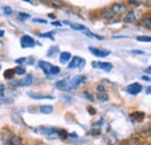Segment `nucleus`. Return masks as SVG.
I'll list each match as a JSON object with an SVG mask.
<instances>
[{"label": "nucleus", "instance_id": "f257e3e1", "mask_svg": "<svg viewBox=\"0 0 151 145\" xmlns=\"http://www.w3.org/2000/svg\"><path fill=\"white\" fill-rule=\"evenodd\" d=\"M111 9L115 15H121V14H124L127 12V6L122 2H115L112 5Z\"/></svg>", "mask_w": 151, "mask_h": 145}, {"label": "nucleus", "instance_id": "f03ea898", "mask_svg": "<svg viewBox=\"0 0 151 145\" xmlns=\"http://www.w3.org/2000/svg\"><path fill=\"white\" fill-rule=\"evenodd\" d=\"M20 43H21V47L22 48H34L35 44H36L35 41H34V38L30 37L29 35H23V36L21 37Z\"/></svg>", "mask_w": 151, "mask_h": 145}, {"label": "nucleus", "instance_id": "7ed1b4c3", "mask_svg": "<svg viewBox=\"0 0 151 145\" xmlns=\"http://www.w3.org/2000/svg\"><path fill=\"white\" fill-rule=\"evenodd\" d=\"M123 21L126 23H129V24H134L137 22V19H136V14H135V11L134 9H129L126 12V15L123 18Z\"/></svg>", "mask_w": 151, "mask_h": 145}, {"label": "nucleus", "instance_id": "20e7f679", "mask_svg": "<svg viewBox=\"0 0 151 145\" xmlns=\"http://www.w3.org/2000/svg\"><path fill=\"white\" fill-rule=\"evenodd\" d=\"M56 88L60 90V91H72L71 87H70V84H69V79H63V80L57 81Z\"/></svg>", "mask_w": 151, "mask_h": 145}, {"label": "nucleus", "instance_id": "39448f33", "mask_svg": "<svg viewBox=\"0 0 151 145\" xmlns=\"http://www.w3.org/2000/svg\"><path fill=\"white\" fill-rule=\"evenodd\" d=\"M126 91H127V93H129V94L135 95V94H138L139 92L142 91V86L139 84H137V83H134V84H130L129 86H127Z\"/></svg>", "mask_w": 151, "mask_h": 145}, {"label": "nucleus", "instance_id": "423d86ee", "mask_svg": "<svg viewBox=\"0 0 151 145\" xmlns=\"http://www.w3.org/2000/svg\"><path fill=\"white\" fill-rule=\"evenodd\" d=\"M84 80H85V78L81 77V75H77V77H75V78H72L71 80H69V84H70L71 90H76L80 84H83Z\"/></svg>", "mask_w": 151, "mask_h": 145}, {"label": "nucleus", "instance_id": "0eeeda50", "mask_svg": "<svg viewBox=\"0 0 151 145\" xmlns=\"http://www.w3.org/2000/svg\"><path fill=\"white\" fill-rule=\"evenodd\" d=\"M88 50L96 57H107L111 54V51H108V50H102V49H98V48H88Z\"/></svg>", "mask_w": 151, "mask_h": 145}, {"label": "nucleus", "instance_id": "6e6552de", "mask_svg": "<svg viewBox=\"0 0 151 145\" xmlns=\"http://www.w3.org/2000/svg\"><path fill=\"white\" fill-rule=\"evenodd\" d=\"M38 66H40V69H42L45 74H48V75H50V71H51V69H52V65L50 64V63H48V62H44V60H40L38 62Z\"/></svg>", "mask_w": 151, "mask_h": 145}, {"label": "nucleus", "instance_id": "1a4fd4ad", "mask_svg": "<svg viewBox=\"0 0 151 145\" xmlns=\"http://www.w3.org/2000/svg\"><path fill=\"white\" fill-rule=\"evenodd\" d=\"M92 65H93V67H99V69H102V70H105V71H111L112 70V67H113V65L111 64V63H98V62H93L92 63Z\"/></svg>", "mask_w": 151, "mask_h": 145}, {"label": "nucleus", "instance_id": "9d476101", "mask_svg": "<svg viewBox=\"0 0 151 145\" xmlns=\"http://www.w3.org/2000/svg\"><path fill=\"white\" fill-rule=\"evenodd\" d=\"M83 62H84V60H83L80 57L75 56V57H72V59H71L70 64L68 65V67H69V69H76V67H79V66H80V63H83Z\"/></svg>", "mask_w": 151, "mask_h": 145}, {"label": "nucleus", "instance_id": "9b49d317", "mask_svg": "<svg viewBox=\"0 0 151 145\" xmlns=\"http://www.w3.org/2000/svg\"><path fill=\"white\" fill-rule=\"evenodd\" d=\"M28 96H30L32 99H35V100H43V99H47V100H51V99H54V98H52V96H50V95L36 94V93H33V92H29V93H28Z\"/></svg>", "mask_w": 151, "mask_h": 145}, {"label": "nucleus", "instance_id": "f8f14e48", "mask_svg": "<svg viewBox=\"0 0 151 145\" xmlns=\"http://www.w3.org/2000/svg\"><path fill=\"white\" fill-rule=\"evenodd\" d=\"M33 84V77L30 75V74H28V75H26L21 81L19 83L20 86H24V87H27V86H30Z\"/></svg>", "mask_w": 151, "mask_h": 145}, {"label": "nucleus", "instance_id": "ddd939ff", "mask_svg": "<svg viewBox=\"0 0 151 145\" xmlns=\"http://www.w3.org/2000/svg\"><path fill=\"white\" fill-rule=\"evenodd\" d=\"M101 15H102V18L104 19H113V17L115 15L113 12H112V9H111V7L109 8H104L102 9V12H101Z\"/></svg>", "mask_w": 151, "mask_h": 145}, {"label": "nucleus", "instance_id": "4468645a", "mask_svg": "<svg viewBox=\"0 0 151 145\" xmlns=\"http://www.w3.org/2000/svg\"><path fill=\"white\" fill-rule=\"evenodd\" d=\"M70 59H71V54L68 52V51L62 52L60 56H59V62H60V63H68Z\"/></svg>", "mask_w": 151, "mask_h": 145}, {"label": "nucleus", "instance_id": "2eb2a0df", "mask_svg": "<svg viewBox=\"0 0 151 145\" xmlns=\"http://www.w3.org/2000/svg\"><path fill=\"white\" fill-rule=\"evenodd\" d=\"M40 111L42 114H51L54 111V108H52V106H41Z\"/></svg>", "mask_w": 151, "mask_h": 145}, {"label": "nucleus", "instance_id": "dca6fc26", "mask_svg": "<svg viewBox=\"0 0 151 145\" xmlns=\"http://www.w3.org/2000/svg\"><path fill=\"white\" fill-rule=\"evenodd\" d=\"M98 99H99V101H101V102H105V101H107L108 100V93H106V92H99L98 93Z\"/></svg>", "mask_w": 151, "mask_h": 145}, {"label": "nucleus", "instance_id": "f3484780", "mask_svg": "<svg viewBox=\"0 0 151 145\" xmlns=\"http://www.w3.org/2000/svg\"><path fill=\"white\" fill-rule=\"evenodd\" d=\"M132 116L136 118V121L141 122V121H143V118L145 117V114H144V113H142V111H136V113H134V114H132Z\"/></svg>", "mask_w": 151, "mask_h": 145}, {"label": "nucleus", "instance_id": "a211bd4d", "mask_svg": "<svg viewBox=\"0 0 151 145\" xmlns=\"http://www.w3.org/2000/svg\"><path fill=\"white\" fill-rule=\"evenodd\" d=\"M142 24L147 28V29H151V18L150 17H147L142 20Z\"/></svg>", "mask_w": 151, "mask_h": 145}, {"label": "nucleus", "instance_id": "6ab92c4d", "mask_svg": "<svg viewBox=\"0 0 151 145\" xmlns=\"http://www.w3.org/2000/svg\"><path fill=\"white\" fill-rule=\"evenodd\" d=\"M69 23V22H68ZM71 28H73L76 30H86V27L83 26V24H79V23H69Z\"/></svg>", "mask_w": 151, "mask_h": 145}, {"label": "nucleus", "instance_id": "aec40b11", "mask_svg": "<svg viewBox=\"0 0 151 145\" xmlns=\"http://www.w3.org/2000/svg\"><path fill=\"white\" fill-rule=\"evenodd\" d=\"M14 74H15V71H14L13 69H9V70H6V71H5L4 77H5L6 79H11V78H13Z\"/></svg>", "mask_w": 151, "mask_h": 145}, {"label": "nucleus", "instance_id": "412c9836", "mask_svg": "<svg viewBox=\"0 0 151 145\" xmlns=\"http://www.w3.org/2000/svg\"><path fill=\"white\" fill-rule=\"evenodd\" d=\"M49 2H50V5L52 6V7H62V5H63V1L62 0H49Z\"/></svg>", "mask_w": 151, "mask_h": 145}, {"label": "nucleus", "instance_id": "4be33fe9", "mask_svg": "<svg viewBox=\"0 0 151 145\" xmlns=\"http://www.w3.org/2000/svg\"><path fill=\"white\" fill-rule=\"evenodd\" d=\"M57 135L59 136V138L60 139H66L68 138V132L65 131V130H59V131H57Z\"/></svg>", "mask_w": 151, "mask_h": 145}, {"label": "nucleus", "instance_id": "5701e85b", "mask_svg": "<svg viewBox=\"0 0 151 145\" xmlns=\"http://www.w3.org/2000/svg\"><path fill=\"white\" fill-rule=\"evenodd\" d=\"M14 71H15L17 74L22 75V74H24V73H26V69H24V67H22V66H17V67L14 69Z\"/></svg>", "mask_w": 151, "mask_h": 145}, {"label": "nucleus", "instance_id": "b1692460", "mask_svg": "<svg viewBox=\"0 0 151 145\" xmlns=\"http://www.w3.org/2000/svg\"><path fill=\"white\" fill-rule=\"evenodd\" d=\"M21 144V141L18 137H13L11 141H9V145H20Z\"/></svg>", "mask_w": 151, "mask_h": 145}, {"label": "nucleus", "instance_id": "393cba45", "mask_svg": "<svg viewBox=\"0 0 151 145\" xmlns=\"http://www.w3.org/2000/svg\"><path fill=\"white\" fill-rule=\"evenodd\" d=\"M137 41H139V42H151V37L150 36H138L137 37Z\"/></svg>", "mask_w": 151, "mask_h": 145}, {"label": "nucleus", "instance_id": "a878e982", "mask_svg": "<svg viewBox=\"0 0 151 145\" xmlns=\"http://www.w3.org/2000/svg\"><path fill=\"white\" fill-rule=\"evenodd\" d=\"M128 4H129L130 6L136 7V6H139V5H141V0H129Z\"/></svg>", "mask_w": 151, "mask_h": 145}, {"label": "nucleus", "instance_id": "bb28decb", "mask_svg": "<svg viewBox=\"0 0 151 145\" xmlns=\"http://www.w3.org/2000/svg\"><path fill=\"white\" fill-rule=\"evenodd\" d=\"M59 71H60L59 67H57V66H54V65H52V69H51V71H50V75H51V74H52V75H56V74L59 73Z\"/></svg>", "mask_w": 151, "mask_h": 145}, {"label": "nucleus", "instance_id": "cd10ccee", "mask_svg": "<svg viewBox=\"0 0 151 145\" xmlns=\"http://www.w3.org/2000/svg\"><path fill=\"white\" fill-rule=\"evenodd\" d=\"M86 35L94 37V38H96V39H104V37L99 36V35H95V34H93V33H90V32H86Z\"/></svg>", "mask_w": 151, "mask_h": 145}, {"label": "nucleus", "instance_id": "c85d7f7f", "mask_svg": "<svg viewBox=\"0 0 151 145\" xmlns=\"http://www.w3.org/2000/svg\"><path fill=\"white\" fill-rule=\"evenodd\" d=\"M19 18H21V20H26V19L30 18V15L27 13H19Z\"/></svg>", "mask_w": 151, "mask_h": 145}, {"label": "nucleus", "instance_id": "c756f323", "mask_svg": "<svg viewBox=\"0 0 151 145\" xmlns=\"http://www.w3.org/2000/svg\"><path fill=\"white\" fill-rule=\"evenodd\" d=\"M57 51H58V48H57V47H54V49L51 48V49L48 51V56H49V57H51V54L54 55L55 52H57Z\"/></svg>", "mask_w": 151, "mask_h": 145}, {"label": "nucleus", "instance_id": "7c9ffc66", "mask_svg": "<svg viewBox=\"0 0 151 145\" xmlns=\"http://www.w3.org/2000/svg\"><path fill=\"white\" fill-rule=\"evenodd\" d=\"M41 37H49V38H52L54 36V33H47V34H41Z\"/></svg>", "mask_w": 151, "mask_h": 145}, {"label": "nucleus", "instance_id": "2f4dec72", "mask_svg": "<svg viewBox=\"0 0 151 145\" xmlns=\"http://www.w3.org/2000/svg\"><path fill=\"white\" fill-rule=\"evenodd\" d=\"M34 22H38V23H47L45 20H41V19H33Z\"/></svg>", "mask_w": 151, "mask_h": 145}, {"label": "nucleus", "instance_id": "473e14b6", "mask_svg": "<svg viewBox=\"0 0 151 145\" xmlns=\"http://www.w3.org/2000/svg\"><path fill=\"white\" fill-rule=\"evenodd\" d=\"M84 95H85V96H86L88 100H91V101L93 100V96H92L91 94H88V92H85V93H84Z\"/></svg>", "mask_w": 151, "mask_h": 145}, {"label": "nucleus", "instance_id": "72a5a7b5", "mask_svg": "<svg viewBox=\"0 0 151 145\" xmlns=\"http://www.w3.org/2000/svg\"><path fill=\"white\" fill-rule=\"evenodd\" d=\"M87 110H88V113H90L91 115H94V114H95V109L93 108V107H88V108H87Z\"/></svg>", "mask_w": 151, "mask_h": 145}, {"label": "nucleus", "instance_id": "f704fd0d", "mask_svg": "<svg viewBox=\"0 0 151 145\" xmlns=\"http://www.w3.org/2000/svg\"><path fill=\"white\" fill-rule=\"evenodd\" d=\"M4 9H5V14H11L12 13V9L9 7H5Z\"/></svg>", "mask_w": 151, "mask_h": 145}, {"label": "nucleus", "instance_id": "c9c22d12", "mask_svg": "<svg viewBox=\"0 0 151 145\" xmlns=\"http://www.w3.org/2000/svg\"><path fill=\"white\" fill-rule=\"evenodd\" d=\"M132 54H135V55H143L144 52H143V51H139V50H132Z\"/></svg>", "mask_w": 151, "mask_h": 145}, {"label": "nucleus", "instance_id": "e433bc0d", "mask_svg": "<svg viewBox=\"0 0 151 145\" xmlns=\"http://www.w3.org/2000/svg\"><path fill=\"white\" fill-rule=\"evenodd\" d=\"M98 91H99V92H104V91H105L104 86H102V85H99V86H98Z\"/></svg>", "mask_w": 151, "mask_h": 145}, {"label": "nucleus", "instance_id": "4c0bfd02", "mask_svg": "<svg viewBox=\"0 0 151 145\" xmlns=\"http://www.w3.org/2000/svg\"><path fill=\"white\" fill-rule=\"evenodd\" d=\"M100 134V130L98 129H94V131H92V135H99Z\"/></svg>", "mask_w": 151, "mask_h": 145}, {"label": "nucleus", "instance_id": "58836bf2", "mask_svg": "<svg viewBox=\"0 0 151 145\" xmlns=\"http://www.w3.org/2000/svg\"><path fill=\"white\" fill-rule=\"evenodd\" d=\"M26 60V58H20V59H17V63L20 64V63H22V62H24Z\"/></svg>", "mask_w": 151, "mask_h": 145}, {"label": "nucleus", "instance_id": "ea45409f", "mask_svg": "<svg viewBox=\"0 0 151 145\" xmlns=\"http://www.w3.org/2000/svg\"><path fill=\"white\" fill-rule=\"evenodd\" d=\"M142 79H143V80H147V81H149V80H150V78H149V77H145V75H143V77H142Z\"/></svg>", "mask_w": 151, "mask_h": 145}, {"label": "nucleus", "instance_id": "a19ab883", "mask_svg": "<svg viewBox=\"0 0 151 145\" xmlns=\"http://www.w3.org/2000/svg\"><path fill=\"white\" fill-rule=\"evenodd\" d=\"M52 24H54V26H62L60 22H52Z\"/></svg>", "mask_w": 151, "mask_h": 145}, {"label": "nucleus", "instance_id": "79ce46f5", "mask_svg": "<svg viewBox=\"0 0 151 145\" xmlns=\"http://www.w3.org/2000/svg\"><path fill=\"white\" fill-rule=\"evenodd\" d=\"M150 72H151V67L149 66V67H147V73H148V74H150Z\"/></svg>", "mask_w": 151, "mask_h": 145}, {"label": "nucleus", "instance_id": "37998d69", "mask_svg": "<svg viewBox=\"0 0 151 145\" xmlns=\"http://www.w3.org/2000/svg\"><path fill=\"white\" fill-rule=\"evenodd\" d=\"M150 87H148V88H147V93H148V94H150Z\"/></svg>", "mask_w": 151, "mask_h": 145}, {"label": "nucleus", "instance_id": "c03bdc74", "mask_svg": "<svg viewBox=\"0 0 151 145\" xmlns=\"http://www.w3.org/2000/svg\"><path fill=\"white\" fill-rule=\"evenodd\" d=\"M41 1H48V0H41Z\"/></svg>", "mask_w": 151, "mask_h": 145}, {"label": "nucleus", "instance_id": "a18cd8bd", "mask_svg": "<svg viewBox=\"0 0 151 145\" xmlns=\"http://www.w3.org/2000/svg\"><path fill=\"white\" fill-rule=\"evenodd\" d=\"M0 69H1V66H0Z\"/></svg>", "mask_w": 151, "mask_h": 145}]
</instances>
